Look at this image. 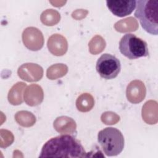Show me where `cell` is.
Segmentation results:
<instances>
[{"instance_id":"obj_1","label":"cell","mask_w":158,"mask_h":158,"mask_svg":"<svg viewBox=\"0 0 158 158\" xmlns=\"http://www.w3.org/2000/svg\"><path fill=\"white\" fill-rule=\"evenodd\" d=\"M83 146L73 136L64 135L52 138L43 146L40 157H86Z\"/></svg>"},{"instance_id":"obj_2","label":"cell","mask_w":158,"mask_h":158,"mask_svg":"<svg viewBox=\"0 0 158 158\" xmlns=\"http://www.w3.org/2000/svg\"><path fill=\"white\" fill-rule=\"evenodd\" d=\"M135 16L139 19L142 28L148 33L158 34V1H136Z\"/></svg>"},{"instance_id":"obj_3","label":"cell","mask_w":158,"mask_h":158,"mask_svg":"<svg viewBox=\"0 0 158 158\" xmlns=\"http://www.w3.org/2000/svg\"><path fill=\"white\" fill-rule=\"evenodd\" d=\"M98 141L107 156H115L123 151L124 138L120 130L113 127L106 128L98 135Z\"/></svg>"},{"instance_id":"obj_4","label":"cell","mask_w":158,"mask_h":158,"mask_svg":"<svg viewBox=\"0 0 158 158\" xmlns=\"http://www.w3.org/2000/svg\"><path fill=\"white\" fill-rule=\"evenodd\" d=\"M119 50L123 56L131 60L149 56L146 42L131 33H127L121 38Z\"/></svg>"},{"instance_id":"obj_5","label":"cell","mask_w":158,"mask_h":158,"mask_svg":"<svg viewBox=\"0 0 158 158\" xmlns=\"http://www.w3.org/2000/svg\"><path fill=\"white\" fill-rule=\"evenodd\" d=\"M96 67L102 78L111 80L115 78L120 72L121 64L115 56L106 53L98 59Z\"/></svg>"},{"instance_id":"obj_6","label":"cell","mask_w":158,"mask_h":158,"mask_svg":"<svg viewBox=\"0 0 158 158\" xmlns=\"http://www.w3.org/2000/svg\"><path fill=\"white\" fill-rule=\"evenodd\" d=\"M22 41L27 48L33 51L40 50L44 44L43 33L39 29L33 27H27L23 30Z\"/></svg>"},{"instance_id":"obj_7","label":"cell","mask_w":158,"mask_h":158,"mask_svg":"<svg viewBox=\"0 0 158 158\" xmlns=\"http://www.w3.org/2000/svg\"><path fill=\"white\" fill-rule=\"evenodd\" d=\"M19 77L27 81H38L43 75V68L33 63H26L22 65L17 70Z\"/></svg>"},{"instance_id":"obj_8","label":"cell","mask_w":158,"mask_h":158,"mask_svg":"<svg viewBox=\"0 0 158 158\" xmlns=\"http://www.w3.org/2000/svg\"><path fill=\"white\" fill-rule=\"evenodd\" d=\"M106 4L108 9L114 15L122 17L131 14L136 7V1H106Z\"/></svg>"},{"instance_id":"obj_9","label":"cell","mask_w":158,"mask_h":158,"mask_svg":"<svg viewBox=\"0 0 158 158\" xmlns=\"http://www.w3.org/2000/svg\"><path fill=\"white\" fill-rule=\"evenodd\" d=\"M146 93V89L144 84L140 80H133L127 86L126 91L127 98L133 104L141 102L144 99Z\"/></svg>"},{"instance_id":"obj_10","label":"cell","mask_w":158,"mask_h":158,"mask_svg":"<svg viewBox=\"0 0 158 158\" xmlns=\"http://www.w3.org/2000/svg\"><path fill=\"white\" fill-rule=\"evenodd\" d=\"M47 45L50 52L57 56L65 54L68 49L66 38L59 34H54L51 36L48 39Z\"/></svg>"},{"instance_id":"obj_11","label":"cell","mask_w":158,"mask_h":158,"mask_svg":"<svg viewBox=\"0 0 158 158\" xmlns=\"http://www.w3.org/2000/svg\"><path fill=\"white\" fill-rule=\"evenodd\" d=\"M43 91L41 87L38 85H29L24 92V100L30 106H36L43 100Z\"/></svg>"},{"instance_id":"obj_12","label":"cell","mask_w":158,"mask_h":158,"mask_svg":"<svg viewBox=\"0 0 158 158\" xmlns=\"http://www.w3.org/2000/svg\"><path fill=\"white\" fill-rule=\"evenodd\" d=\"M53 126L57 132L62 134L73 133L77 128L74 120L67 116L57 117L54 122Z\"/></svg>"},{"instance_id":"obj_13","label":"cell","mask_w":158,"mask_h":158,"mask_svg":"<svg viewBox=\"0 0 158 158\" xmlns=\"http://www.w3.org/2000/svg\"><path fill=\"white\" fill-rule=\"evenodd\" d=\"M142 117L148 124L152 125L157 122V104L155 101H147L143 106Z\"/></svg>"},{"instance_id":"obj_14","label":"cell","mask_w":158,"mask_h":158,"mask_svg":"<svg viewBox=\"0 0 158 158\" xmlns=\"http://www.w3.org/2000/svg\"><path fill=\"white\" fill-rule=\"evenodd\" d=\"M26 84L23 82H18L15 84L9 90L8 94L9 102L12 105H19L23 102L22 91Z\"/></svg>"},{"instance_id":"obj_15","label":"cell","mask_w":158,"mask_h":158,"mask_svg":"<svg viewBox=\"0 0 158 158\" xmlns=\"http://www.w3.org/2000/svg\"><path fill=\"white\" fill-rule=\"evenodd\" d=\"M114 28L116 31L121 33L135 31L138 29V24L135 18L130 17L116 22Z\"/></svg>"},{"instance_id":"obj_16","label":"cell","mask_w":158,"mask_h":158,"mask_svg":"<svg viewBox=\"0 0 158 158\" xmlns=\"http://www.w3.org/2000/svg\"><path fill=\"white\" fill-rule=\"evenodd\" d=\"M94 105V98L89 93L81 94L76 101V106L77 109L82 112L91 110Z\"/></svg>"},{"instance_id":"obj_17","label":"cell","mask_w":158,"mask_h":158,"mask_svg":"<svg viewBox=\"0 0 158 158\" xmlns=\"http://www.w3.org/2000/svg\"><path fill=\"white\" fill-rule=\"evenodd\" d=\"M16 122L21 126L30 127L33 126L36 122V117L30 112L26 110L19 111L15 115Z\"/></svg>"},{"instance_id":"obj_18","label":"cell","mask_w":158,"mask_h":158,"mask_svg":"<svg viewBox=\"0 0 158 158\" xmlns=\"http://www.w3.org/2000/svg\"><path fill=\"white\" fill-rule=\"evenodd\" d=\"M41 22L47 26L57 24L60 19V14L54 9H47L43 11L40 17Z\"/></svg>"},{"instance_id":"obj_19","label":"cell","mask_w":158,"mask_h":158,"mask_svg":"<svg viewBox=\"0 0 158 158\" xmlns=\"http://www.w3.org/2000/svg\"><path fill=\"white\" fill-rule=\"evenodd\" d=\"M68 71L67 65L63 64H56L49 67L46 72V76L50 80H56L64 76Z\"/></svg>"},{"instance_id":"obj_20","label":"cell","mask_w":158,"mask_h":158,"mask_svg":"<svg viewBox=\"0 0 158 158\" xmlns=\"http://www.w3.org/2000/svg\"><path fill=\"white\" fill-rule=\"evenodd\" d=\"M88 47L89 52L92 54H98L104 49L106 41L101 36L96 35L89 41Z\"/></svg>"},{"instance_id":"obj_21","label":"cell","mask_w":158,"mask_h":158,"mask_svg":"<svg viewBox=\"0 0 158 158\" xmlns=\"http://www.w3.org/2000/svg\"><path fill=\"white\" fill-rule=\"evenodd\" d=\"M14 141L12 133L6 130H1V148H7Z\"/></svg>"},{"instance_id":"obj_22","label":"cell","mask_w":158,"mask_h":158,"mask_svg":"<svg viewBox=\"0 0 158 158\" xmlns=\"http://www.w3.org/2000/svg\"><path fill=\"white\" fill-rule=\"evenodd\" d=\"M101 120L106 125H114L120 120V117L112 112H105L101 115Z\"/></svg>"},{"instance_id":"obj_23","label":"cell","mask_w":158,"mask_h":158,"mask_svg":"<svg viewBox=\"0 0 158 158\" xmlns=\"http://www.w3.org/2000/svg\"><path fill=\"white\" fill-rule=\"evenodd\" d=\"M88 12L86 10H83V9H77L73 12L72 16L73 19L76 20H80L81 19L85 18L86 15L88 14Z\"/></svg>"}]
</instances>
